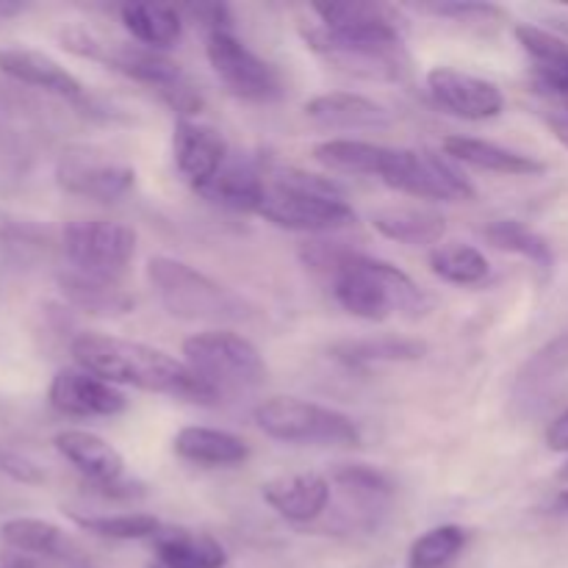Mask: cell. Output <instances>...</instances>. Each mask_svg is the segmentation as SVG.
Wrapping results in <instances>:
<instances>
[{"instance_id": "25", "label": "cell", "mask_w": 568, "mask_h": 568, "mask_svg": "<svg viewBox=\"0 0 568 568\" xmlns=\"http://www.w3.org/2000/svg\"><path fill=\"white\" fill-rule=\"evenodd\" d=\"M322 26L336 31L397 33L405 37V17L394 6L375 0H342V3H314Z\"/></svg>"}, {"instance_id": "40", "label": "cell", "mask_w": 568, "mask_h": 568, "mask_svg": "<svg viewBox=\"0 0 568 568\" xmlns=\"http://www.w3.org/2000/svg\"><path fill=\"white\" fill-rule=\"evenodd\" d=\"M189 14L200 22L209 33H220V31H231L233 20L231 11H227L225 3H197L189 6Z\"/></svg>"}, {"instance_id": "38", "label": "cell", "mask_w": 568, "mask_h": 568, "mask_svg": "<svg viewBox=\"0 0 568 568\" xmlns=\"http://www.w3.org/2000/svg\"><path fill=\"white\" fill-rule=\"evenodd\" d=\"M425 11L436 17H447L455 22H491L505 17V11L494 3H477V0H447V3H427Z\"/></svg>"}, {"instance_id": "27", "label": "cell", "mask_w": 568, "mask_h": 568, "mask_svg": "<svg viewBox=\"0 0 568 568\" xmlns=\"http://www.w3.org/2000/svg\"><path fill=\"white\" fill-rule=\"evenodd\" d=\"M203 200L227 211H244L258 214L266 194V181L255 166L250 164H225L205 186L197 189Z\"/></svg>"}, {"instance_id": "21", "label": "cell", "mask_w": 568, "mask_h": 568, "mask_svg": "<svg viewBox=\"0 0 568 568\" xmlns=\"http://www.w3.org/2000/svg\"><path fill=\"white\" fill-rule=\"evenodd\" d=\"M53 447L67 464L75 466L92 486H111L122 480L125 460L105 438L89 430H61L55 433Z\"/></svg>"}, {"instance_id": "18", "label": "cell", "mask_w": 568, "mask_h": 568, "mask_svg": "<svg viewBox=\"0 0 568 568\" xmlns=\"http://www.w3.org/2000/svg\"><path fill=\"white\" fill-rule=\"evenodd\" d=\"M261 497L264 503L294 525H308V521L320 519L325 514L327 503H331V480L322 475H292L277 477L261 486Z\"/></svg>"}, {"instance_id": "31", "label": "cell", "mask_w": 568, "mask_h": 568, "mask_svg": "<svg viewBox=\"0 0 568 568\" xmlns=\"http://www.w3.org/2000/svg\"><path fill=\"white\" fill-rule=\"evenodd\" d=\"M331 355L344 366H372V364H394V361H419L427 355V344L419 338H347L331 347Z\"/></svg>"}, {"instance_id": "35", "label": "cell", "mask_w": 568, "mask_h": 568, "mask_svg": "<svg viewBox=\"0 0 568 568\" xmlns=\"http://www.w3.org/2000/svg\"><path fill=\"white\" fill-rule=\"evenodd\" d=\"M483 236H486V242L491 244V247L503 250V253L521 255V258L532 261V264L541 266V270H549L555 261L552 247H549L547 239H544L541 233L532 231V227H527L525 222H519V220L491 222V225L483 231Z\"/></svg>"}, {"instance_id": "47", "label": "cell", "mask_w": 568, "mask_h": 568, "mask_svg": "<svg viewBox=\"0 0 568 568\" xmlns=\"http://www.w3.org/2000/svg\"><path fill=\"white\" fill-rule=\"evenodd\" d=\"M560 477H566V480H568V464L564 466V469H560Z\"/></svg>"}, {"instance_id": "41", "label": "cell", "mask_w": 568, "mask_h": 568, "mask_svg": "<svg viewBox=\"0 0 568 568\" xmlns=\"http://www.w3.org/2000/svg\"><path fill=\"white\" fill-rule=\"evenodd\" d=\"M547 122L549 128H552L555 136H558V142H564L568 148V100L547 103Z\"/></svg>"}, {"instance_id": "15", "label": "cell", "mask_w": 568, "mask_h": 568, "mask_svg": "<svg viewBox=\"0 0 568 568\" xmlns=\"http://www.w3.org/2000/svg\"><path fill=\"white\" fill-rule=\"evenodd\" d=\"M172 159H175L183 181L192 183V189L197 192L225 166L227 142L216 128L203 125V122L178 120L175 133H172Z\"/></svg>"}, {"instance_id": "9", "label": "cell", "mask_w": 568, "mask_h": 568, "mask_svg": "<svg viewBox=\"0 0 568 568\" xmlns=\"http://www.w3.org/2000/svg\"><path fill=\"white\" fill-rule=\"evenodd\" d=\"M381 178L386 186L422 200H442V203H466L475 200V186L466 181L464 172L444 155L430 150L386 148L381 164Z\"/></svg>"}, {"instance_id": "19", "label": "cell", "mask_w": 568, "mask_h": 568, "mask_svg": "<svg viewBox=\"0 0 568 568\" xmlns=\"http://www.w3.org/2000/svg\"><path fill=\"white\" fill-rule=\"evenodd\" d=\"M0 72L14 78V81L67 100H83V94H87L83 83L64 64H59L53 55L42 53V50L0 48Z\"/></svg>"}, {"instance_id": "23", "label": "cell", "mask_w": 568, "mask_h": 568, "mask_svg": "<svg viewBox=\"0 0 568 568\" xmlns=\"http://www.w3.org/2000/svg\"><path fill=\"white\" fill-rule=\"evenodd\" d=\"M444 153L460 164H469L483 172H497V175H541L547 170V164L532 155L475 136H447Z\"/></svg>"}, {"instance_id": "12", "label": "cell", "mask_w": 568, "mask_h": 568, "mask_svg": "<svg viewBox=\"0 0 568 568\" xmlns=\"http://www.w3.org/2000/svg\"><path fill=\"white\" fill-rule=\"evenodd\" d=\"M55 183L67 194L116 203L136 183V170L128 161L114 159L98 148H70L55 164Z\"/></svg>"}, {"instance_id": "30", "label": "cell", "mask_w": 568, "mask_h": 568, "mask_svg": "<svg viewBox=\"0 0 568 568\" xmlns=\"http://www.w3.org/2000/svg\"><path fill=\"white\" fill-rule=\"evenodd\" d=\"M125 31L150 50H164L181 39V11L170 3H125L120 9Z\"/></svg>"}, {"instance_id": "14", "label": "cell", "mask_w": 568, "mask_h": 568, "mask_svg": "<svg viewBox=\"0 0 568 568\" xmlns=\"http://www.w3.org/2000/svg\"><path fill=\"white\" fill-rule=\"evenodd\" d=\"M48 399L59 414L67 416H116L128 408V397L114 386V383L103 381V377L92 375V372L72 366V369L55 372L50 381Z\"/></svg>"}, {"instance_id": "26", "label": "cell", "mask_w": 568, "mask_h": 568, "mask_svg": "<svg viewBox=\"0 0 568 568\" xmlns=\"http://www.w3.org/2000/svg\"><path fill=\"white\" fill-rule=\"evenodd\" d=\"M372 225L381 236L392 239L408 247H430L447 233V220L433 209H410V205H392L372 214Z\"/></svg>"}, {"instance_id": "45", "label": "cell", "mask_w": 568, "mask_h": 568, "mask_svg": "<svg viewBox=\"0 0 568 568\" xmlns=\"http://www.w3.org/2000/svg\"><path fill=\"white\" fill-rule=\"evenodd\" d=\"M148 568H170V566H164V564H159V560H153V564H150Z\"/></svg>"}, {"instance_id": "28", "label": "cell", "mask_w": 568, "mask_h": 568, "mask_svg": "<svg viewBox=\"0 0 568 568\" xmlns=\"http://www.w3.org/2000/svg\"><path fill=\"white\" fill-rule=\"evenodd\" d=\"M59 288L67 297V303L75 308L87 311V314L98 316H120L133 308V297L120 288V283L109 281V277L87 275V272L67 270L59 275Z\"/></svg>"}, {"instance_id": "17", "label": "cell", "mask_w": 568, "mask_h": 568, "mask_svg": "<svg viewBox=\"0 0 568 568\" xmlns=\"http://www.w3.org/2000/svg\"><path fill=\"white\" fill-rule=\"evenodd\" d=\"M516 42L530 59L532 89L541 94L547 103H560L568 100V42L544 31V28L516 26Z\"/></svg>"}, {"instance_id": "44", "label": "cell", "mask_w": 568, "mask_h": 568, "mask_svg": "<svg viewBox=\"0 0 568 568\" xmlns=\"http://www.w3.org/2000/svg\"><path fill=\"white\" fill-rule=\"evenodd\" d=\"M26 11V3H17V0H0V20H9Z\"/></svg>"}, {"instance_id": "39", "label": "cell", "mask_w": 568, "mask_h": 568, "mask_svg": "<svg viewBox=\"0 0 568 568\" xmlns=\"http://www.w3.org/2000/svg\"><path fill=\"white\" fill-rule=\"evenodd\" d=\"M0 471L9 475L11 480L26 483V486H39V483H44V471L39 469L33 460L22 458V455L17 453H0Z\"/></svg>"}, {"instance_id": "43", "label": "cell", "mask_w": 568, "mask_h": 568, "mask_svg": "<svg viewBox=\"0 0 568 568\" xmlns=\"http://www.w3.org/2000/svg\"><path fill=\"white\" fill-rule=\"evenodd\" d=\"M0 568H44L42 560L33 558V555L17 552V549L3 547L0 549Z\"/></svg>"}, {"instance_id": "1", "label": "cell", "mask_w": 568, "mask_h": 568, "mask_svg": "<svg viewBox=\"0 0 568 568\" xmlns=\"http://www.w3.org/2000/svg\"><path fill=\"white\" fill-rule=\"evenodd\" d=\"M300 258L311 272L331 281L336 303L366 322H383L392 314L419 316L427 308L422 288L394 264L349 250L338 242H305Z\"/></svg>"}, {"instance_id": "24", "label": "cell", "mask_w": 568, "mask_h": 568, "mask_svg": "<svg viewBox=\"0 0 568 568\" xmlns=\"http://www.w3.org/2000/svg\"><path fill=\"white\" fill-rule=\"evenodd\" d=\"M155 560L170 568H225L227 552L209 532L189 527H164L153 538Z\"/></svg>"}, {"instance_id": "8", "label": "cell", "mask_w": 568, "mask_h": 568, "mask_svg": "<svg viewBox=\"0 0 568 568\" xmlns=\"http://www.w3.org/2000/svg\"><path fill=\"white\" fill-rule=\"evenodd\" d=\"M59 42L70 53L89 61H98V64L120 72V75L131 78V81L153 87L155 92H164V89L175 87L178 81L186 78L181 67H178V61H172L161 50H150L144 44L131 42H105L103 37H98V33L81 26L64 28L59 33Z\"/></svg>"}, {"instance_id": "11", "label": "cell", "mask_w": 568, "mask_h": 568, "mask_svg": "<svg viewBox=\"0 0 568 568\" xmlns=\"http://www.w3.org/2000/svg\"><path fill=\"white\" fill-rule=\"evenodd\" d=\"M205 55L214 75L225 83L231 94L253 103H266L281 94V75L270 61L255 55L233 31L209 33Z\"/></svg>"}, {"instance_id": "2", "label": "cell", "mask_w": 568, "mask_h": 568, "mask_svg": "<svg viewBox=\"0 0 568 568\" xmlns=\"http://www.w3.org/2000/svg\"><path fill=\"white\" fill-rule=\"evenodd\" d=\"M70 355L81 369L114 386H133L200 405H211L220 397L183 361L148 344L105 336V333H78L70 342Z\"/></svg>"}, {"instance_id": "10", "label": "cell", "mask_w": 568, "mask_h": 568, "mask_svg": "<svg viewBox=\"0 0 568 568\" xmlns=\"http://www.w3.org/2000/svg\"><path fill=\"white\" fill-rule=\"evenodd\" d=\"M61 250L72 270L116 281L136 253V231L111 220H75L61 231Z\"/></svg>"}, {"instance_id": "13", "label": "cell", "mask_w": 568, "mask_h": 568, "mask_svg": "<svg viewBox=\"0 0 568 568\" xmlns=\"http://www.w3.org/2000/svg\"><path fill=\"white\" fill-rule=\"evenodd\" d=\"M427 92L438 109L469 122L494 120L505 109V94L497 83L455 67H433L427 72Z\"/></svg>"}, {"instance_id": "3", "label": "cell", "mask_w": 568, "mask_h": 568, "mask_svg": "<svg viewBox=\"0 0 568 568\" xmlns=\"http://www.w3.org/2000/svg\"><path fill=\"white\" fill-rule=\"evenodd\" d=\"M258 214L272 225L300 233H333L355 222L353 205L336 181L297 166H275L270 172Z\"/></svg>"}, {"instance_id": "22", "label": "cell", "mask_w": 568, "mask_h": 568, "mask_svg": "<svg viewBox=\"0 0 568 568\" xmlns=\"http://www.w3.org/2000/svg\"><path fill=\"white\" fill-rule=\"evenodd\" d=\"M172 449L178 458L209 469L242 466L250 458V444L242 436L216 427H183L172 438Z\"/></svg>"}, {"instance_id": "32", "label": "cell", "mask_w": 568, "mask_h": 568, "mask_svg": "<svg viewBox=\"0 0 568 568\" xmlns=\"http://www.w3.org/2000/svg\"><path fill=\"white\" fill-rule=\"evenodd\" d=\"M386 144L361 142V139H327L314 148V159L322 166L344 175H381Z\"/></svg>"}, {"instance_id": "33", "label": "cell", "mask_w": 568, "mask_h": 568, "mask_svg": "<svg viewBox=\"0 0 568 568\" xmlns=\"http://www.w3.org/2000/svg\"><path fill=\"white\" fill-rule=\"evenodd\" d=\"M430 272L453 286H477L488 277L491 264L471 244L447 242L430 250Z\"/></svg>"}, {"instance_id": "7", "label": "cell", "mask_w": 568, "mask_h": 568, "mask_svg": "<svg viewBox=\"0 0 568 568\" xmlns=\"http://www.w3.org/2000/svg\"><path fill=\"white\" fill-rule=\"evenodd\" d=\"M183 364L216 394L247 392L266 381V364L250 338L233 331H203L183 342Z\"/></svg>"}, {"instance_id": "4", "label": "cell", "mask_w": 568, "mask_h": 568, "mask_svg": "<svg viewBox=\"0 0 568 568\" xmlns=\"http://www.w3.org/2000/svg\"><path fill=\"white\" fill-rule=\"evenodd\" d=\"M148 281L166 314L186 322H239L250 311L239 294L211 281L183 261L155 255L148 261Z\"/></svg>"}, {"instance_id": "42", "label": "cell", "mask_w": 568, "mask_h": 568, "mask_svg": "<svg viewBox=\"0 0 568 568\" xmlns=\"http://www.w3.org/2000/svg\"><path fill=\"white\" fill-rule=\"evenodd\" d=\"M547 447L552 453H568V408L552 419L547 427Z\"/></svg>"}, {"instance_id": "16", "label": "cell", "mask_w": 568, "mask_h": 568, "mask_svg": "<svg viewBox=\"0 0 568 568\" xmlns=\"http://www.w3.org/2000/svg\"><path fill=\"white\" fill-rule=\"evenodd\" d=\"M568 383V333L538 349L516 381L514 399L525 414H541L558 399Z\"/></svg>"}, {"instance_id": "46", "label": "cell", "mask_w": 568, "mask_h": 568, "mask_svg": "<svg viewBox=\"0 0 568 568\" xmlns=\"http://www.w3.org/2000/svg\"><path fill=\"white\" fill-rule=\"evenodd\" d=\"M560 503H564V505H568V491H564V494H560Z\"/></svg>"}, {"instance_id": "5", "label": "cell", "mask_w": 568, "mask_h": 568, "mask_svg": "<svg viewBox=\"0 0 568 568\" xmlns=\"http://www.w3.org/2000/svg\"><path fill=\"white\" fill-rule=\"evenodd\" d=\"M303 39L314 53L349 75L369 81H399L408 72V53L397 33L336 31L322 22L303 28Z\"/></svg>"}, {"instance_id": "36", "label": "cell", "mask_w": 568, "mask_h": 568, "mask_svg": "<svg viewBox=\"0 0 568 568\" xmlns=\"http://www.w3.org/2000/svg\"><path fill=\"white\" fill-rule=\"evenodd\" d=\"M469 544V532L458 525H442L416 538L408 549V568H449Z\"/></svg>"}, {"instance_id": "29", "label": "cell", "mask_w": 568, "mask_h": 568, "mask_svg": "<svg viewBox=\"0 0 568 568\" xmlns=\"http://www.w3.org/2000/svg\"><path fill=\"white\" fill-rule=\"evenodd\" d=\"M0 541L17 552L33 555V558H70L75 552L72 538L53 521L37 519V516H17L0 525Z\"/></svg>"}, {"instance_id": "34", "label": "cell", "mask_w": 568, "mask_h": 568, "mask_svg": "<svg viewBox=\"0 0 568 568\" xmlns=\"http://www.w3.org/2000/svg\"><path fill=\"white\" fill-rule=\"evenodd\" d=\"M67 519L83 532H92L98 538H111V541H153L164 525L150 514H116V516H92L67 510Z\"/></svg>"}, {"instance_id": "20", "label": "cell", "mask_w": 568, "mask_h": 568, "mask_svg": "<svg viewBox=\"0 0 568 568\" xmlns=\"http://www.w3.org/2000/svg\"><path fill=\"white\" fill-rule=\"evenodd\" d=\"M305 114L333 131H377L392 125L386 105L358 92H325L305 103Z\"/></svg>"}, {"instance_id": "37", "label": "cell", "mask_w": 568, "mask_h": 568, "mask_svg": "<svg viewBox=\"0 0 568 568\" xmlns=\"http://www.w3.org/2000/svg\"><path fill=\"white\" fill-rule=\"evenodd\" d=\"M331 480L344 494H349L355 499H364V503H377V499L392 497V480L381 469H375V466L344 464L333 471Z\"/></svg>"}, {"instance_id": "6", "label": "cell", "mask_w": 568, "mask_h": 568, "mask_svg": "<svg viewBox=\"0 0 568 568\" xmlns=\"http://www.w3.org/2000/svg\"><path fill=\"white\" fill-rule=\"evenodd\" d=\"M261 433L297 447H358L361 430L347 414L297 397H270L253 410Z\"/></svg>"}]
</instances>
